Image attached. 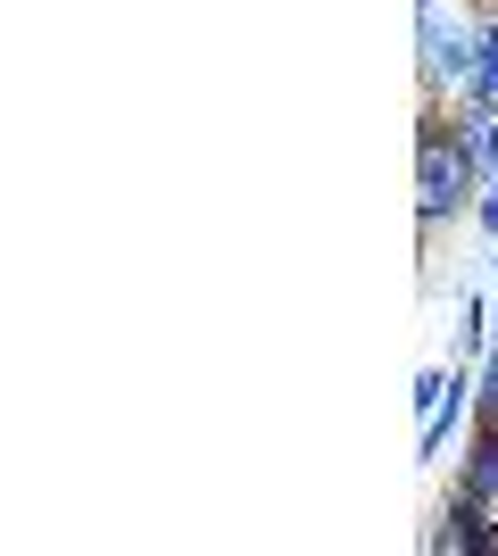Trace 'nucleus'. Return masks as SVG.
Returning <instances> with one entry per match:
<instances>
[{"label":"nucleus","instance_id":"obj_1","mask_svg":"<svg viewBox=\"0 0 498 556\" xmlns=\"http://www.w3.org/2000/svg\"><path fill=\"white\" fill-rule=\"evenodd\" d=\"M474 191H482L474 159L457 150L449 116L432 109L424 125H416V225H424V232H440L449 216H465V208H474Z\"/></svg>","mask_w":498,"mask_h":556},{"label":"nucleus","instance_id":"obj_2","mask_svg":"<svg viewBox=\"0 0 498 556\" xmlns=\"http://www.w3.org/2000/svg\"><path fill=\"white\" fill-rule=\"evenodd\" d=\"M474 50H482V25H457L440 0L416 9V75H424V92H465V75H474Z\"/></svg>","mask_w":498,"mask_h":556},{"label":"nucleus","instance_id":"obj_3","mask_svg":"<svg viewBox=\"0 0 498 556\" xmlns=\"http://www.w3.org/2000/svg\"><path fill=\"white\" fill-rule=\"evenodd\" d=\"M432 556H474V548H498V523L482 507H465V498H449V507L432 515V532H424Z\"/></svg>","mask_w":498,"mask_h":556},{"label":"nucleus","instance_id":"obj_4","mask_svg":"<svg viewBox=\"0 0 498 556\" xmlns=\"http://www.w3.org/2000/svg\"><path fill=\"white\" fill-rule=\"evenodd\" d=\"M449 134H457V150L474 159V175L490 184V175H498V100H457Z\"/></svg>","mask_w":498,"mask_h":556},{"label":"nucleus","instance_id":"obj_5","mask_svg":"<svg viewBox=\"0 0 498 556\" xmlns=\"http://www.w3.org/2000/svg\"><path fill=\"white\" fill-rule=\"evenodd\" d=\"M457 498L498 523V424H482V432H474V448H465V465H457Z\"/></svg>","mask_w":498,"mask_h":556},{"label":"nucleus","instance_id":"obj_6","mask_svg":"<svg viewBox=\"0 0 498 556\" xmlns=\"http://www.w3.org/2000/svg\"><path fill=\"white\" fill-rule=\"evenodd\" d=\"M465 100H498V17H482V50H474V75H465Z\"/></svg>","mask_w":498,"mask_h":556},{"label":"nucleus","instance_id":"obj_7","mask_svg":"<svg viewBox=\"0 0 498 556\" xmlns=\"http://www.w3.org/2000/svg\"><path fill=\"white\" fill-rule=\"evenodd\" d=\"M474 416L498 424V341L482 349V366H474Z\"/></svg>","mask_w":498,"mask_h":556},{"label":"nucleus","instance_id":"obj_8","mask_svg":"<svg viewBox=\"0 0 498 556\" xmlns=\"http://www.w3.org/2000/svg\"><path fill=\"white\" fill-rule=\"evenodd\" d=\"M474 216H482V232H490V241H498V175H490V184H482V200H474Z\"/></svg>","mask_w":498,"mask_h":556},{"label":"nucleus","instance_id":"obj_9","mask_svg":"<svg viewBox=\"0 0 498 556\" xmlns=\"http://www.w3.org/2000/svg\"><path fill=\"white\" fill-rule=\"evenodd\" d=\"M416 9H432V0H416Z\"/></svg>","mask_w":498,"mask_h":556}]
</instances>
